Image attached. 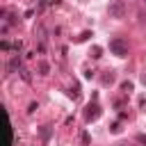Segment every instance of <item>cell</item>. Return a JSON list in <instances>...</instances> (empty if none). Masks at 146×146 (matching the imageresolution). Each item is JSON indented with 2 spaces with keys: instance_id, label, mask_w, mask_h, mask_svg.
I'll return each mask as SVG.
<instances>
[{
  "instance_id": "cell-2",
  "label": "cell",
  "mask_w": 146,
  "mask_h": 146,
  "mask_svg": "<svg viewBox=\"0 0 146 146\" xmlns=\"http://www.w3.org/2000/svg\"><path fill=\"white\" fill-rule=\"evenodd\" d=\"M110 50H112L116 57H125V55H128V46H125L121 39H112V41H110Z\"/></svg>"
},
{
  "instance_id": "cell-1",
  "label": "cell",
  "mask_w": 146,
  "mask_h": 146,
  "mask_svg": "<svg viewBox=\"0 0 146 146\" xmlns=\"http://www.w3.org/2000/svg\"><path fill=\"white\" fill-rule=\"evenodd\" d=\"M107 11H110L112 18H123L128 14V5H125V0H112L107 5Z\"/></svg>"
}]
</instances>
